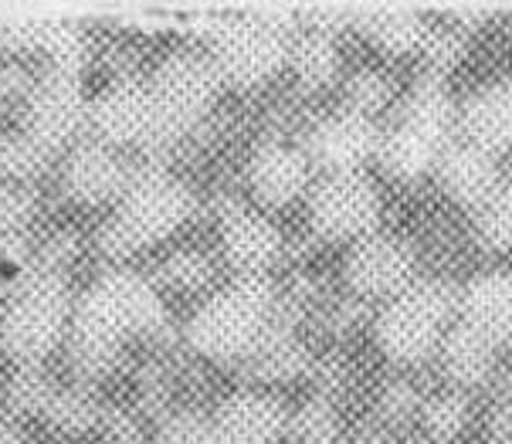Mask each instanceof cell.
I'll use <instances>...</instances> for the list:
<instances>
[{"mask_svg":"<svg viewBox=\"0 0 512 444\" xmlns=\"http://www.w3.org/2000/svg\"><path fill=\"white\" fill-rule=\"evenodd\" d=\"M167 326V312L156 289L136 272H109L78 299L68 319V346L82 370H99L133 333H156Z\"/></svg>","mask_w":512,"mask_h":444,"instance_id":"cell-1","label":"cell"},{"mask_svg":"<svg viewBox=\"0 0 512 444\" xmlns=\"http://www.w3.org/2000/svg\"><path fill=\"white\" fill-rule=\"evenodd\" d=\"M275 312V289L265 275H238L231 289L204 302L187 322V343L207 360L251 356Z\"/></svg>","mask_w":512,"mask_h":444,"instance_id":"cell-2","label":"cell"},{"mask_svg":"<svg viewBox=\"0 0 512 444\" xmlns=\"http://www.w3.org/2000/svg\"><path fill=\"white\" fill-rule=\"evenodd\" d=\"M458 312V292L441 278H414L411 285L387 299L377 312L373 339L380 353L397 367H414L438 353L441 339L448 333V322Z\"/></svg>","mask_w":512,"mask_h":444,"instance_id":"cell-3","label":"cell"},{"mask_svg":"<svg viewBox=\"0 0 512 444\" xmlns=\"http://www.w3.org/2000/svg\"><path fill=\"white\" fill-rule=\"evenodd\" d=\"M194 211V197L180 180L167 173H143L123 194L119 211L109 217L99 234V245L109 258H126L146 245L170 238Z\"/></svg>","mask_w":512,"mask_h":444,"instance_id":"cell-4","label":"cell"},{"mask_svg":"<svg viewBox=\"0 0 512 444\" xmlns=\"http://www.w3.org/2000/svg\"><path fill=\"white\" fill-rule=\"evenodd\" d=\"M292 38V14L258 11L248 17H234V21L221 24L218 38H214L211 65L218 72L221 85L255 89V85L268 82L285 68Z\"/></svg>","mask_w":512,"mask_h":444,"instance_id":"cell-5","label":"cell"},{"mask_svg":"<svg viewBox=\"0 0 512 444\" xmlns=\"http://www.w3.org/2000/svg\"><path fill=\"white\" fill-rule=\"evenodd\" d=\"M68 319H72V302L62 275L41 268L14 292L11 306L0 316V346L21 367H38L68 336Z\"/></svg>","mask_w":512,"mask_h":444,"instance_id":"cell-6","label":"cell"},{"mask_svg":"<svg viewBox=\"0 0 512 444\" xmlns=\"http://www.w3.org/2000/svg\"><path fill=\"white\" fill-rule=\"evenodd\" d=\"M221 78L214 72L211 58L180 51L156 68L153 82L146 85L156 112V139H170L184 129L197 126L214 106Z\"/></svg>","mask_w":512,"mask_h":444,"instance_id":"cell-7","label":"cell"},{"mask_svg":"<svg viewBox=\"0 0 512 444\" xmlns=\"http://www.w3.org/2000/svg\"><path fill=\"white\" fill-rule=\"evenodd\" d=\"M312 231L326 241H360L380 224V194L367 173H333L309 197Z\"/></svg>","mask_w":512,"mask_h":444,"instance_id":"cell-8","label":"cell"},{"mask_svg":"<svg viewBox=\"0 0 512 444\" xmlns=\"http://www.w3.org/2000/svg\"><path fill=\"white\" fill-rule=\"evenodd\" d=\"M85 112H89V102L82 99L72 68L58 65L41 82H34L28 95V116H24V136L51 156L78 136V129L85 126Z\"/></svg>","mask_w":512,"mask_h":444,"instance_id":"cell-9","label":"cell"},{"mask_svg":"<svg viewBox=\"0 0 512 444\" xmlns=\"http://www.w3.org/2000/svg\"><path fill=\"white\" fill-rule=\"evenodd\" d=\"M343 278L360 299H394L414 282V251L394 234H367L346 255Z\"/></svg>","mask_w":512,"mask_h":444,"instance_id":"cell-10","label":"cell"},{"mask_svg":"<svg viewBox=\"0 0 512 444\" xmlns=\"http://www.w3.org/2000/svg\"><path fill=\"white\" fill-rule=\"evenodd\" d=\"M85 126L92 129L95 143L119 150V146H136L156 139V112L146 85L116 82L106 92H99L89 102Z\"/></svg>","mask_w":512,"mask_h":444,"instance_id":"cell-11","label":"cell"},{"mask_svg":"<svg viewBox=\"0 0 512 444\" xmlns=\"http://www.w3.org/2000/svg\"><path fill=\"white\" fill-rule=\"evenodd\" d=\"M380 126L373 119H363L357 112H336L312 126L306 139L309 163L333 173H363L370 160H377L380 150Z\"/></svg>","mask_w":512,"mask_h":444,"instance_id":"cell-12","label":"cell"},{"mask_svg":"<svg viewBox=\"0 0 512 444\" xmlns=\"http://www.w3.org/2000/svg\"><path fill=\"white\" fill-rule=\"evenodd\" d=\"M136 173L119 156V150H109L102 143H78L65 160L62 184L65 194L78 204H106V200H123V194L133 184Z\"/></svg>","mask_w":512,"mask_h":444,"instance_id":"cell-13","label":"cell"},{"mask_svg":"<svg viewBox=\"0 0 512 444\" xmlns=\"http://www.w3.org/2000/svg\"><path fill=\"white\" fill-rule=\"evenodd\" d=\"M211 421L221 444H279L289 434V411L262 390H238L221 400Z\"/></svg>","mask_w":512,"mask_h":444,"instance_id":"cell-14","label":"cell"},{"mask_svg":"<svg viewBox=\"0 0 512 444\" xmlns=\"http://www.w3.org/2000/svg\"><path fill=\"white\" fill-rule=\"evenodd\" d=\"M312 163L306 150L282 139L262 143L248 160V187L262 207H285L306 194Z\"/></svg>","mask_w":512,"mask_h":444,"instance_id":"cell-15","label":"cell"},{"mask_svg":"<svg viewBox=\"0 0 512 444\" xmlns=\"http://www.w3.org/2000/svg\"><path fill=\"white\" fill-rule=\"evenodd\" d=\"M282 231L248 207H234L221 224V251L238 275H265L282 258Z\"/></svg>","mask_w":512,"mask_h":444,"instance_id":"cell-16","label":"cell"},{"mask_svg":"<svg viewBox=\"0 0 512 444\" xmlns=\"http://www.w3.org/2000/svg\"><path fill=\"white\" fill-rule=\"evenodd\" d=\"M435 170H438L441 190H445L458 207H475V211H482L502 187L496 156L465 143V139L462 143H451L448 150L441 153Z\"/></svg>","mask_w":512,"mask_h":444,"instance_id":"cell-17","label":"cell"},{"mask_svg":"<svg viewBox=\"0 0 512 444\" xmlns=\"http://www.w3.org/2000/svg\"><path fill=\"white\" fill-rule=\"evenodd\" d=\"M458 316L496 346H512V272L492 268L458 292Z\"/></svg>","mask_w":512,"mask_h":444,"instance_id":"cell-18","label":"cell"},{"mask_svg":"<svg viewBox=\"0 0 512 444\" xmlns=\"http://www.w3.org/2000/svg\"><path fill=\"white\" fill-rule=\"evenodd\" d=\"M462 139L499 156L512 153V82H489L458 106Z\"/></svg>","mask_w":512,"mask_h":444,"instance_id":"cell-19","label":"cell"},{"mask_svg":"<svg viewBox=\"0 0 512 444\" xmlns=\"http://www.w3.org/2000/svg\"><path fill=\"white\" fill-rule=\"evenodd\" d=\"M496 343H489L479 329H472L468 322L458 319L455 326H448L445 339H441V370L455 383V390H472L489 383L492 370H496Z\"/></svg>","mask_w":512,"mask_h":444,"instance_id":"cell-20","label":"cell"},{"mask_svg":"<svg viewBox=\"0 0 512 444\" xmlns=\"http://www.w3.org/2000/svg\"><path fill=\"white\" fill-rule=\"evenodd\" d=\"M401 126L414 129L424 139H431L441 150L451 146V133L458 129V106L448 92V82L438 75H424L418 85H414L411 99L404 102V116Z\"/></svg>","mask_w":512,"mask_h":444,"instance_id":"cell-21","label":"cell"},{"mask_svg":"<svg viewBox=\"0 0 512 444\" xmlns=\"http://www.w3.org/2000/svg\"><path fill=\"white\" fill-rule=\"evenodd\" d=\"M441 153L445 150L431 143V139H424L421 133H414V129H407V126H397L394 133L380 136L377 160L384 163V170L394 180L411 184V180L428 177V173L438 167Z\"/></svg>","mask_w":512,"mask_h":444,"instance_id":"cell-22","label":"cell"},{"mask_svg":"<svg viewBox=\"0 0 512 444\" xmlns=\"http://www.w3.org/2000/svg\"><path fill=\"white\" fill-rule=\"evenodd\" d=\"M340 62L343 58H340V48H336V38L316 34V31L295 34L289 45V58H285L295 82L309 92H319V89H326V85H333L336 75H340Z\"/></svg>","mask_w":512,"mask_h":444,"instance_id":"cell-23","label":"cell"},{"mask_svg":"<svg viewBox=\"0 0 512 444\" xmlns=\"http://www.w3.org/2000/svg\"><path fill=\"white\" fill-rule=\"evenodd\" d=\"M363 34L387 55H414L424 51L431 28L414 11H373L363 17Z\"/></svg>","mask_w":512,"mask_h":444,"instance_id":"cell-24","label":"cell"},{"mask_svg":"<svg viewBox=\"0 0 512 444\" xmlns=\"http://www.w3.org/2000/svg\"><path fill=\"white\" fill-rule=\"evenodd\" d=\"M421 428L435 444H451L472 424V400L465 390H441L421 400Z\"/></svg>","mask_w":512,"mask_h":444,"instance_id":"cell-25","label":"cell"},{"mask_svg":"<svg viewBox=\"0 0 512 444\" xmlns=\"http://www.w3.org/2000/svg\"><path fill=\"white\" fill-rule=\"evenodd\" d=\"M289 438L295 444H340V411L326 394L306 400L295 414H289Z\"/></svg>","mask_w":512,"mask_h":444,"instance_id":"cell-26","label":"cell"},{"mask_svg":"<svg viewBox=\"0 0 512 444\" xmlns=\"http://www.w3.org/2000/svg\"><path fill=\"white\" fill-rule=\"evenodd\" d=\"M255 356V367L262 377H272V380H285V377H295L299 370H306V350H302L299 339H292L289 333H268L258 339V346L251 350Z\"/></svg>","mask_w":512,"mask_h":444,"instance_id":"cell-27","label":"cell"},{"mask_svg":"<svg viewBox=\"0 0 512 444\" xmlns=\"http://www.w3.org/2000/svg\"><path fill=\"white\" fill-rule=\"evenodd\" d=\"M394 99V85L380 68H363L346 82V112H357L363 119H373L384 112Z\"/></svg>","mask_w":512,"mask_h":444,"instance_id":"cell-28","label":"cell"},{"mask_svg":"<svg viewBox=\"0 0 512 444\" xmlns=\"http://www.w3.org/2000/svg\"><path fill=\"white\" fill-rule=\"evenodd\" d=\"M48 163V153L28 136H0V180L24 184L34 180Z\"/></svg>","mask_w":512,"mask_h":444,"instance_id":"cell-29","label":"cell"},{"mask_svg":"<svg viewBox=\"0 0 512 444\" xmlns=\"http://www.w3.org/2000/svg\"><path fill=\"white\" fill-rule=\"evenodd\" d=\"M479 238L492 251H512V184H502L479 211Z\"/></svg>","mask_w":512,"mask_h":444,"instance_id":"cell-30","label":"cell"},{"mask_svg":"<svg viewBox=\"0 0 512 444\" xmlns=\"http://www.w3.org/2000/svg\"><path fill=\"white\" fill-rule=\"evenodd\" d=\"M45 417L62 431H85L99 421V407H95L85 394H65V390H55L45 407Z\"/></svg>","mask_w":512,"mask_h":444,"instance_id":"cell-31","label":"cell"},{"mask_svg":"<svg viewBox=\"0 0 512 444\" xmlns=\"http://www.w3.org/2000/svg\"><path fill=\"white\" fill-rule=\"evenodd\" d=\"M160 278L170 289H180V292L204 289V285L211 282V261H207L201 251H177V255H170L163 261Z\"/></svg>","mask_w":512,"mask_h":444,"instance_id":"cell-32","label":"cell"},{"mask_svg":"<svg viewBox=\"0 0 512 444\" xmlns=\"http://www.w3.org/2000/svg\"><path fill=\"white\" fill-rule=\"evenodd\" d=\"M153 444H221V438H218V431H214L211 417L184 411V414H173L170 421L163 424Z\"/></svg>","mask_w":512,"mask_h":444,"instance_id":"cell-33","label":"cell"},{"mask_svg":"<svg viewBox=\"0 0 512 444\" xmlns=\"http://www.w3.org/2000/svg\"><path fill=\"white\" fill-rule=\"evenodd\" d=\"M55 394V387L41 377L38 367H21L11 380V407L28 414H45L48 400Z\"/></svg>","mask_w":512,"mask_h":444,"instance_id":"cell-34","label":"cell"},{"mask_svg":"<svg viewBox=\"0 0 512 444\" xmlns=\"http://www.w3.org/2000/svg\"><path fill=\"white\" fill-rule=\"evenodd\" d=\"M424 58H428V75L445 78L455 72V65L465 58V34L462 31H431L424 41Z\"/></svg>","mask_w":512,"mask_h":444,"instance_id":"cell-35","label":"cell"},{"mask_svg":"<svg viewBox=\"0 0 512 444\" xmlns=\"http://www.w3.org/2000/svg\"><path fill=\"white\" fill-rule=\"evenodd\" d=\"M421 394L411 387V383H404V380H397V383H390V387L380 394V417L384 421H407V417H418L421 411Z\"/></svg>","mask_w":512,"mask_h":444,"instance_id":"cell-36","label":"cell"},{"mask_svg":"<svg viewBox=\"0 0 512 444\" xmlns=\"http://www.w3.org/2000/svg\"><path fill=\"white\" fill-rule=\"evenodd\" d=\"M28 211H31V197L24 190L0 184V234L17 228L28 217Z\"/></svg>","mask_w":512,"mask_h":444,"instance_id":"cell-37","label":"cell"},{"mask_svg":"<svg viewBox=\"0 0 512 444\" xmlns=\"http://www.w3.org/2000/svg\"><path fill=\"white\" fill-rule=\"evenodd\" d=\"M34 89V82L28 78V72L17 65H0V102L11 99H28Z\"/></svg>","mask_w":512,"mask_h":444,"instance_id":"cell-38","label":"cell"},{"mask_svg":"<svg viewBox=\"0 0 512 444\" xmlns=\"http://www.w3.org/2000/svg\"><path fill=\"white\" fill-rule=\"evenodd\" d=\"M0 444H24L21 431H17L11 417H0Z\"/></svg>","mask_w":512,"mask_h":444,"instance_id":"cell-39","label":"cell"},{"mask_svg":"<svg viewBox=\"0 0 512 444\" xmlns=\"http://www.w3.org/2000/svg\"><path fill=\"white\" fill-rule=\"evenodd\" d=\"M350 444H387V438H384V431L370 428V431H360Z\"/></svg>","mask_w":512,"mask_h":444,"instance_id":"cell-40","label":"cell"},{"mask_svg":"<svg viewBox=\"0 0 512 444\" xmlns=\"http://www.w3.org/2000/svg\"><path fill=\"white\" fill-rule=\"evenodd\" d=\"M119 444H136V441H119Z\"/></svg>","mask_w":512,"mask_h":444,"instance_id":"cell-41","label":"cell"},{"mask_svg":"<svg viewBox=\"0 0 512 444\" xmlns=\"http://www.w3.org/2000/svg\"><path fill=\"white\" fill-rule=\"evenodd\" d=\"M496 444H499V441H496Z\"/></svg>","mask_w":512,"mask_h":444,"instance_id":"cell-42","label":"cell"}]
</instances>
